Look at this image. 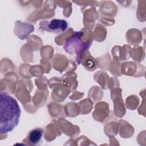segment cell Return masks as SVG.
<instances>
[{
  "label": "cell",
  "mask_w": 146,
  "mask_h": 146,
  "mask_svg": "<svg viewBox=\"0 0 146 146\" xmlns=\"http://www.w3.org/2000/svg\"><path fill=\"white\" fill-rule=\"evenodd\" d=\"M21 110L17 100L11 96L0 94V132L12 131L19 124Z\"/></svg>",
  "instance_id": "obj_1"
},
{
  "label": "cell",
  "mask_w": 146,
  "mask_h": 146,
  "mask_svg": "<svg viewBox=\"0 0 146 146\" xmlns=\"http://www.w3.org/2000/svg\"><path fill=\"white\" fill-rule=\"evenodd\" d=\"M83 33L82 31L75 32L74 35L66 40L63 48L65 51L71 54H76L77 59L76 62L78 64L80 63L81 59L80 55L87 48V44L82 42L81 40Z\"/></svg>",
  "instance_id": "obj_2"
},
{
  "label": "cell",
  "mask_w": 146,
  "mask_h": 146,
  "mask_svg": "<svg viewBox=\"0 0 146 146\" xmlns=\"http://www.w3.org/2000/svg\"><path fill=\"white\" fill-rule=\"evenodd\" d=\"M40 26L43 29L47 31L59 34L66 30L67 23L63 19H52L48 22H41Z\"/></svg>",
  "instance_id": "obj_3"
},
{
  "label": "cell",
  "mask_w": 146,
  "mask_h": 146,
  "mask_svg": "<svg viewBox=\"0 0 146 146\" xmlns=\"http://www.w3.org/2000/svg\"><path fill=\"white\" fill-rule=\"evenodd\" d=\"M43 133V129L39 127L35 128L30 130L27 137L29 144L31 145H38L40 142Z\"/></svg>",
  "instance_id": "obj_4"
},
{
  "label": "cell",
  "mask_w": 146,
  "mask_h": 146,
  "mask_svg": "<svg viewBox=\"0 0 146 146\" xmlns=\"http://www.w3.org/2000/svg\"><path fill=\"white\" fill-rule=\"evenodd\" d=\"M84 66L85 67V68L86 69L91 70L92 68L95 69V68L96 67V64L93 59H88L85 62V63L84 64Z\"/></svg>",
  "instance_id": "obj_5"
}]
</instances>
